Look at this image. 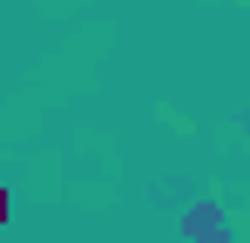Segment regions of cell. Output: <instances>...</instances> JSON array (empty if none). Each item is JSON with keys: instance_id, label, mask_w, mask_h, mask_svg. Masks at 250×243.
I'll return each instance as SVG.
<instances>
[{"instance_id": "6da1fadb", "label": "cell", "mask_w": 250, "mask_h": 243, "mask_svg": "<svg viewBox=\"0 0 250 243\" xmlns=\"http://www.w3.org/2000/svg\"><path fill=\"white\" fill-rule=\"evenodd\" d=\"M0 223H7V189H0Z\"/></svg>"}]
</instances>
